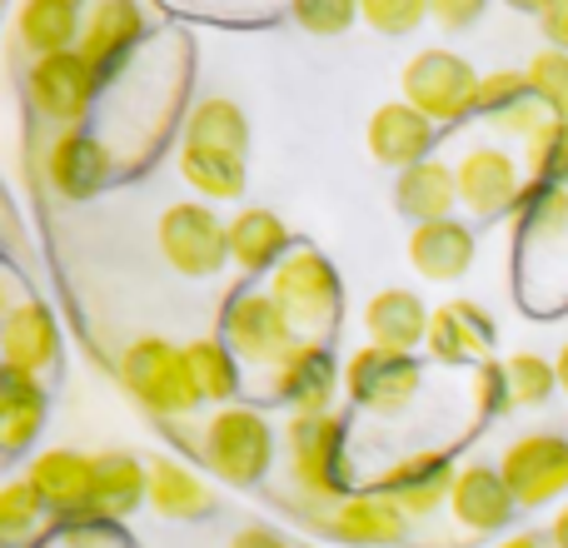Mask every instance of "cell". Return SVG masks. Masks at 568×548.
Instances as JSON below:
<instances>
[{"label":"cell","mask_w":568,"mask_h":548,"mask_svg":"<svg viewBox=\"0 0 568 548\" xmlns=\"http://www.w3.org/2000/svg\"><path fill=\"white\" fill-rule=\"evenodd\" d=\"M284 454H290V499L300 514L324 524L344 499H349V444H344V424L334 414H294L284 424Z\"/></svg>","instance_id":"cell-1"},{"label":"cell","mask_w":568,"mask_h":548,"mask_svg":"<svg viewBox=\"0 0 568 548\" xmlns=\"http://www.w3.org/2000/svg\"><path fill=\"white\" fill-rule=\"evenodd\" d=\"M270 294H275V304L284 309V319H290V329L300 334V339L329 344V334L339 329L344 284L314 245H294L290 255H284V265L270 274Z\"/></svg>","instance_id":"cell-2"},{"label":"cell","mask_w":568,"mask_h":548,"mask_svg":"<svg viewBox=\"0 0 568 548\" xmlns=\"http://www.w3.org/2000/svg\"><path fill=\"white\" fill-rule=\"evenodd\" d=\"M200 459L215 479L235 484V489H255L275 469V429L255 404L215 409L210 424L200 429Z\"/></svg>","instance_id":"cell-3"},{"label":"cell","mask_w":568,"mask_h":548,"mask_svg":"<svg viewBox=\"0 0 568 548\" xmlns=\"http://www.w3.org/2000/svg\"><path fill=\"white\" fill-rule=\"evenodd\" d=\"M120 384H125L130 399L145 414H155L160 424H180L190 409L205 404L195 379H190L185 344H170V339H160V334H145V339H135L120 354Z\"/></svg>","instance_id":"cell-4"},{"label":"cell","mask_w":568,"mask_h":548,"mask_svg":"<svg viewBox=\"0 0 568 548\" xmlns=\"http://www.w3.org/2000/svg\"><path fill=\"white\" fill-rule=\"evenodd\" d=\"M160 255L170 260V270L185 280H210L230 265V220H220L200 200H175L160 215Z\"/></svg>","instance_id":"cell-5"},{"label":"cell","mask_w":568,"mask_h":548,"mask_svg":"<svg viewBox=\"0 0 568 548\" xmlns=\"http://www.w3.org/2000/svg\"><path fill=\"white\" fill-rule=\"evenodd\" d=\"M424 389V364L414 354H394L379 344H364L344 359V394H349L354 409L394 419L404 414Z\"/></svg>","instance_id":"cell-6"},{"label":"cell","mask_w":568,"mask_h":548,"mask_svg":"<svg viewBox=\"0 0 568 548\" xmlns=\"http://www.w3.org/2000/svg\"><path fill=\"white\" fill-rule=\"evenodd\" d=\"M479 70L469 65L454 50H419V55L404 65V100H409L419 115H429L434 125H454V120L474 115V95H479Z\"/></svg>","instance_id":"cell-7"},{"label":"cell","mask_w":568,"mask_h":548,"mask_svg":"<svg viewBox=\"0 0 568 548\" xmlns=\"http://www.w3.org/2000/svg\"><path fill=\"white\" fill-rule=\"evenodd\" d=\"M220 339L235 349L240 364L275 369L280 354L300 344V334L290 329V319H284V309L270 290H235L225 300V309H220Z\"/></svg>","instance_id":"cell-8"},{"label":"cell","mask_w":568,"mask_h":548,"mask_svg":"<svg viewBox=\"0 0 568 548\" xmlns=\"http://www.w3.org/2000/svg\"><path fill=\"white\" fill-rule=\"evenodd\" d=\"M499 474L519 509H544L559 494H568V439L554 429L519 434L509 449L499 454Z\"/></svg>","instance_id":"cell-9"},{"label":"cell","mask_w":568,"mask_h":548,"mask_svg":"<svg viewBox=\"0 0 568 548\" xmlns=\"http://www.w3.org/2000/svg\"><path fill=\"white\" fill-rule=\"evenodd\" d=\"M30 105L40 110L45 120H60L65 130H80V120L90 115L100 95V70L90 65L80 50H65V55H45L30 65L26 75Z\"/></svg>","instance_id":"cell-10"},{"label":"cell","mask_w":568,"mask_h":548,"mask_svg":"<svg viewBox=\"0 0 568 548\" xmlns=\"http://www.w3.org/2000/svg\"><path fill=\"white\" fill-rule=\"evenodd\" d=\"M339 384H344V369L334 364L329 344L300 339L294 349L280 354V364L270 369L265 389H270V399L290 404L294 414H329V399Z\"/></svg>","instance_id":"cell-11"},{"label":"cell","mask_w":568,"mask_h":548,"mask_svg":"<svg viewBox=\"0 0 568 548\" xmlns=\"http://www.w3.org/2000/svg\"><path fill=\"white\" fill-rule=\"evenodd\" d=\"M454 175H459V205L469 210L474 220L514 215L524 200L519 160L504 145H469L459 155V165H454Z\"/></svg>","instance_id":"cell-12"},{"label":"cell","mask_w":568,"mask_h":548,"mask_svg":"<svg viewBox=\"0 0 568 548\" xmlns=\"http://www.w3.org/2000/svg\"><path fill=\"white\" fill-rule=\"evenodd\" d=\"M26 479L55 519H65V524L95 519V514H90V504H95V459H90V454L45 449L30 459Z\"/></svg>","instance_id":"cell-13"},{"label":"cell","mask_w":568,"mask_h":548,"mask_svg":"<svg viewBox=\"0 0 568 548\" xmlns=\"http://www.w3.org/2000/svg\"><path fill=\"white\" fill-rule=\"evenodd\" d=\"M454 479H459V469H454L449 454L419 449V454H409V459L389 464V469L374 479V489L399 504L409 519H429V514H439L444 504H449Z\"/></svg>","instance_id":"cell-14"},{"label":"cell","mask_w":568,"mask_h":548,"mask_svg":"<svg viewBox=\"0 0 568 548\" xmlns=\"http://www.w3.org/2000/svg\"><path fill=\"white\" fill-rule=\"evenodd\" d=\"M364 140H369V155L379 160L384 170L399 175V170H414V165H424V160H434L439 125H434L429 115H419L409 100H384V105L369 115Z\"/></svg>","instance_id":"cell-15"},{"label":"cell","mask_w":568,"mask_h":548,"mask_svg":"<svg viewBox=\"0 0 568 548\" xmlns=\"http://www.w3.org/2000/svg\"><path fill=\"white\" fill-rule=\"evenodd\" d=\"M0 354H6V369L30 374V379H45L60 364V324L55 314L40 300H20L6 309L0 324Z\"/></svg>","instance_id":"cell-16"},{"label":"cell","mask_w":568,"mask_h":548,"mask_svg":"<svg viewBox=\"0 0 568 548\" xmlns=\"http://www.w3.org/2000/svg\"><path fill=\"white\" fill-rule=\"evenodd\" d=\"M409 524L414 519L399 504L384 499L379 489H369V494H349V499L324 519V534L349 548H394L409 539Z\"/></svg>","instance_id":"cell-17"},{"label":"cell","mask_w":568,"mask_h":548,"mask_svg":"<svg viewBox=\"0 0 568 548\" xmlns=\"http://www.w3.org/2000/svg\"><path fill=\"white\" fill-rule=\"evenodd\" d=\"M494 344H499V329H494L489 314L469 300H454V304H444V309H434L429 344H424V349L444 364H474V369H479V364L494 359Z\"/></svg>","instance_id":"cell-18"},{"label":"cell","mask_w":568,"mask_h":548,"mask_svg":"<svg viewBox=\"0 0 568 548\" xmlns=\"http://www.w3.org/2000/svg\"><path fill=\"white\" fill-rule=\"evenodd\" d=\"M449 509L469 534H499L514 524L519 499L509 494V484H504L499 469H489V464H464L459 479H454Z\"/></svg>","instance_id":"cell-19"},{"label":"cell","mask_w":568,"mask_h":548,"mask_svg":"<svg viewBox=\"0 0 568 548\" xmlns=\"http://www.w3.org/2000/svg\"><path fill=\"white\" fill-rule=\"evenodd\" d=\"M45 175L65 200H90L115 175V160H110V150L90 130H65L45 155Z\"/></svg>","instance_id":"cell-20"},{"label":"cell","mask_w":568,"mask_h":548,"mask_svg":"<svg viewBox=\"0 0 568 548\" xmlns=\"http://www.w3.org/2000/svg\"><path fill=\"white\" fill-rule=\"evenodd\" d=\"M479 240L464 220H434V225H414L409 230V265L434 284H454L474 270Z\"/></svg>","instance_id":"cell-21"},{"label":"cell","mask_w":568,"mask_h":548,"mask_svg":"<svg viewBox=\"0 0 568 548\" xmlns=\"http://www.w3.org/2000/svg\"><path fill=\"white\" fill-rule=\"evenodd\" d=\"M429 319L434 309H424V300L414 290H379L364 304V334L369 344L394 354H414L429 344Z\"/></svg>","instance_id":"cell-22"},{"label":"cell","mask_w":568,"mask_h":548,"mask_svg":"<svg viewBox=\"0 0 568 548\" xmlns=\"http://www.w3.org/2000/svg\"><path fill=\"white\" fill-rule=\"evenodd\" d=\"M90 459H95V504H90V514L100 524H120L140 504H150V464L140 454L105 449V454H90Z\"/></svg>","instance_id":"cell-23"},{"label":"cell","mask_w":568,"mask_h":548,"mask_svg":"<svg viewBox=\"0 0 568 548\" xmlns=\"http://www.w3.org/2000/svg\"><path fill=\"white\" fill-rule=\"evenodd\" d=\"M145 35V10L135 0H100V6L85 10V35H80V55L105 75L110 65L135 50V40Z\"/></svg>","instance_id":"cell-24"},{"label":"cell","mask_w":568,"mask_h":548,"mask_svg":"<svg viewBox=\"0 0 568 548\" xmlns=\"http://www.w3.org/2000/svg\"><path fill=\"white\" fill-rule=\"evenodd\" d=\"M454 205H459V175L449 160H424V165L394 175V210L414 225L454 220Z\"/></svg>","instance_id":"cell-25"},{"label":"cell","mask_w":568,"mask_h":548,"mask_svg":"<svg viewBox=\"0 0 568 548\" xmlns=\"http://www.w3.org/2000/svg\"><path fill=\"white\" fill-rule=\"evenodd\" d=\"M294 250L290 225L265 205H245L230 220V260L245 274H275L284 265V255Z\"/></svg>","instance_id":"cell-26"},{"label":"cell","mask_w":568,"mask_h":548,"mask_svg":"<svg viewBox=\"0 0 568 548\" xmlns=\"http://www.w3.org/2000/svg\"><path fill=\"white\" fill-rule=\"evenodd\" d=\"M80 35H85V16H80L75 0H26V6L16 10V40L36 60L80 50L75 45Z\"/></svg>","instance_id":"cell-27"},{"label":"cell","mask_w":568,"mask_h":548,"mask_svg":"<svg viewBox=\"0 0 568 548\" xmlns=\"http://www.w3.org/2000/svg\"><path fill=\"white\" fill-rule=\"evenodd\" d=\"M145 464H150V509H155L160 519L190 524L215 509V489H210L190 464L170 459V454H155V459H145Z\"/></svg>","instance_id":"cell-28"},{"label":"cell","mask_w":568,"mask_h":548,"mask_svg":"<svg viewBox=\"0 0 568 548\" xmlns=\"http://www.w3.org/2000/svg\"><path fill=\"white\" fill-rule=\"evenodd\" d=\"M45 414H50L45 384L16 369L0 374V444H6V454H26L30 439L45 429Z\"/></svg>","instance_id":"cell-29"},{"label":"cell","mask_w":568,"mask_h":548,"mask_svg":"<svg viewBox=\"0 0 568 548\" xmlns=\"http://www.w3.org/2000/svg\"><path fill=\"white\" fill-rule=\"evenodd\" d=\"M185 145L195 150H220V155L250 160V120L235 100L210 95L185 115Z\"/></svg>","instance_id":"cell-30"},{"label":"cell","mask_w":568,"mask_h":548,"mask_svg":"<svg viewBox=\"0 0 568 548\" xmlns=\"http://www.w3.org/2000/svg\"><path fill=\"white\" fill-rule=\"evenodd\" d=\"M185 359H190V379H195L200 399L205 404H220V409H230V404L240 399V384H245V364L235 359V349H230L225 339H190L185 344Z\"/></svg>","instance_id":"cell-31"},{"label":"cell","mask_w":568,"mask_h":548,"mask_svg":"<svg viewBox=\"0 0 568 548\" xmlns=\"http://www.w3.org/2000/svg\"><path fill=\"white\" fill-rule=\"evenodd\" d=\"M180 180H185L200 200H240L250 185V165L240 155L180 145Z\"/></svg>","instance_id":"cell-32"},{"label":"cell","mask_w":568,"mask_h":548,"mask_svg":"<svg viewBox=\"0 0 568 548\" xmlns=\"http://www.w3.org/2000/svg\"><path fill=\"white\" fill-rule=\"evenodd\" d=\"M534 100L529 70H494V75L479 80V95H474V115L489 120V125H504L514 110H524Z\"/></svg>","instance_id":"cell-33"},{"label":"cell","mask_w":568,"mask_h":548,"mask_svg":"<svg viewBox=\"0 0 568 548\" xmlns=\"http://www.w3.org/2000/svg\"><path fill=\"white\" fill-rule=\"evenodd\" d=\"M509 389H514V404H549L554 389H559V364L544 359V354L524 349V354H509Z\"/></svg>","instance_id":"cell-34"},{"label":"cell","mask_w":568,"mask_h":548,"mask_svg":"<svg viewBox=\"0 0 568 548\" xmlns=\"http://www.w3.org/2000/svg\"><path fill=\"white\" fill-rule=\"evenodd\" d=\"M45 504H40V494L30 489V479H10L6 489H0V534H6L10 544H26L30 534H40V524H45Z\"/></svg>","instance_id":"cell-35"},{"label":"cell","mask_w":568,"mask_h":548,"mask_svg":"<svg viewBox=\"0 0 568 548\" xmlns=\"http://www.w3.org/2000/svg\"><path fill=\"white\" fill-rule=\"evenodd\" d=\"M529 170H534V185L568 190V120H549L529 140Z\"/></svg>","instance_id":"cell-36"},{"label":"cell","mask_w":568,"mask_h":548,"mask_svg":"<svg viewBox=\"0 0 568 548\" xmlns=\"http://www.w3.org/2000/svg\"><path fill=\"white\" fill-rule=\"evenodd\" d=\"M529 85L554 115L568 120V55L564 50H539L529 60Z\"/></svg>","instance_id":"cell-37"},{"label":"cell","mask_w":568,"mask_h":548,"mask_svg":"<svg viewBox=\"0 0 568 548\" xmlns=\"http://www.w3.org/2000/svg\"><path fill=\"white\" fill-rule=\"evenodd\" d=\"M359 20L379 35H409L414 26L429 20V6L424 0H359Z\"/></svg>","instance_id":"cell-38"},{"label":"cell","mask_w":568,"mask_h":548,"mask_svg":"<svg viewBox=\"0 0 568 548\" xmlns=\"http://www.w3.org/2000/svg\"><path fill=\"white\" fill-rule=\"evenodd\" d=\"M474 409L479 419H499V414L514 409V389H509V364L489 359L474 369Z\"/></svg>","instance_id":"cell-39"},{"label":"cell","mask_w":568,"mask_h":548,"mask_svg":"<svg viewBox=\"0 0 568 548\" xmlns=\"http://www.w3.org/2000/svg\"><path fill=\"white\" fill-rule=\"evenodd\" d=\"M294 20L310 35H344L359 20V6L354 0H304V6H294Z\"/></svg>","instance_id":"cell-40"},{"label":"cell","mask_w":568,"mask_h":548,"mask_svg":"<svg viewBox=\"0 0 568 548\" xmlns=\"http://www.w3.org/2000/svg\"><path fill=\"white\" fill-rule=\"evenodd\" d=\"M534 16H539V30H544V40H549V50H564L568 55V0L539 6Z\"/></svg>","instance_id":"cell-41"},{"label":"cell","mask_w":568,"mask_h":548,"mask_svg":"<svg viewBox=\"0 0 568 548\" xmlns=\"http://www.w3.org/2000/svg\"><path fill=\"white\" fill-rule=\"evenodd\" d=\"M429 16L439 20L444 30H464L484 16V0H439V6H429Z\"/></svg>","instance_id":"cell-42"},{"label":"cell","mask_w":568,"mask_h":548,"mask_svg":"<svg viewBox=\"0 0 568 548\" xmlns=\"http://www.w3.org/2000/svg\"><path fill=\"white\" fill-rule=\"evenodd\" d=\"M230 548H294L284 534L265 529V524H250V529H240L235 539H230Z\"/></svg>","instance_id":"cell-43"},{"label":"cell","mask_w":568,"mask_h":548,"mask_svg":"<svg viewBox=\"0 0 568 548\" xmlns=\"http://www.w3.org/2000/svg\"><path fill=\"white\" fill-rule=\"evenodd\" d=\"M549 539L559 544V548H568V509H559V519L549 524Z\"/></svg>","instance_id":"cell-44"},{"label":"cell","mask_w":568,"mask_h":548,"mask_svg":"<svg viewBox=\"0 0 568 548\" xmlns=\"http://www.w3.org/2000/svg\"><path fill=\"white\" fill-rule=\"evenodd\" d=\"M499 548H539V539H534V534H509Z\"/></svg>","instance_id":"cell-45"},{"label":"cell","mask_w":568,"mask_h":548,"mask_svg":"<svg viewBox=\"0 0 568 548\" xmlns=\"http://www.w3.org/2000/svg\"><path fill=\"white\" fill-rule=\"evenodd\" d=\"M559 389L568 394V344H564V349H559Z\"/></svg>","instance_id":"cell-46"}]
</instances>
